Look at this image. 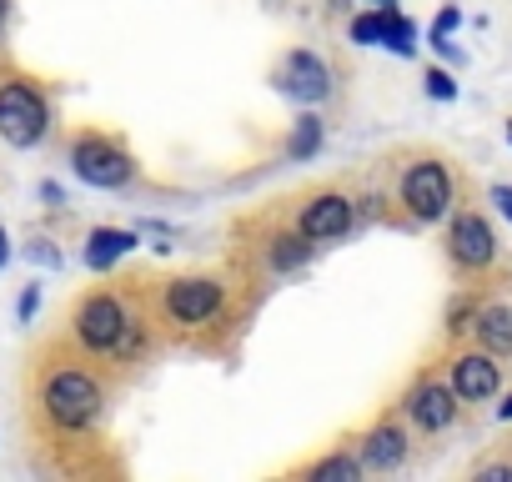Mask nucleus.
Masks as SVG:
<instances>
[{
  "mask_svg": "<svg viewBox=\"0 0 512 482\" xmlns=\"http://www.w3.org/2000/svg\"><path fill=\"white\" fill-rule=\"evenodd\" d=\"M362 472H367V462H362L357 452H332V457H322V462L307 467L312 482H357Z\"/></svg>",
  "mask_w": 512,
  "mask_h": 482,
  "instance_id": "18",
  "label": "nucleus"
},
{
  "mask_svg": "<svg viewBox=\"0 0 512 482\" xmlns=\"http://www.w3.org/2000/svg\"><path fill=\"white\" fill-rule=\"evenodd\" d=\"M322 141H327V126H322L317 106H302V116H297L292 131H287V156H292V161H312V156L322 151Z\"/></svg>",
  "mask_w": 512,
  "mask_h": 482,
  "instance_id": "16",
  "label": "nucleus"
},
{
  "mask_svg": "<svg viewBox=\"0 0 512 482\" xmlns=\"http://www.w3.org/2000/svg\"><path fill=\"white\" fill-rule=\"evenodd\" d=\"M6 21H11V0H0V31H6Z\"/></svg>",
  "mask_w": 512,
  "mask_h": 482,
  "instance_id": "27",
  "label": "nucleus"
},
{
  "mask_svg": "<svg viewBox=\"0 0 512 482\" xmlns=\"http://www.w3.org/2000/svg\"><path fill=\"white\" fill-rule=\"evenodd\" d=\"M71 171H76L86 186H96V191H121V186L136 181L131 151L116 146L111 136H96V131H86V136L71 141Z\"/></svg>",
  "mask_w": 512,
  "mask_h": 482,
  "instance_id": "4",
  "label": "nucleus"
},
{
  "mask_svg": "<svg viewBox=\"0 0 512 482\" xmlns=\"http://www.w3.org/2000/svg\"><path fill=\"white\" fill-rule=\"evenodd\" d=\"M71 327H76V342L86 352H116V357H131L136 342H141V322L126 312V302L116 292H86L71 312Z\"/></svg>",
  "mask_w": 512,
  "mask_h": 482,
  "instance_id": "1",
  "label": "nucleus"
},
{
  "mask_svg": "<svg viewBox=\"0 0 512 482\" xmlns=\"http://www.w3.org/2000/svg\"><path fill=\"white\" fill-rule=\"evenodd\" d=\"M407 452H412V442H407V427H402L397 417L377 422V427L367 432V442H362V462H367L372 472H397V467L407 462Z\"/></svg>",
  "mask_w": 512,
  "mask_h": 482,
  "instance_id": "12",
  "label": "nucleus"
},
{
  "mask_svg": "<svg viewBox=\"0 0 512 482\" xmlns=\"http://www.w3.org/2000/svg\"><path fill=\"white\" fill-rule=\"evenodd\" d=\"M392 21H397V6L392 11H382V6H372V11H362V16H352V41L357 46H387V36H392Z\"/></svg>",
  "mask_w": 512,
  "mask_h": 482,
  "instance_id": "17",
  "label": "nucleus"
},
{
  "mask_svg": "<svg viewBox=\"0 0 512 482\" xmlns=\"http://www.w3.org/2000/svg\"><path fill=\"white\" fill-rule=\"evenodd\" d=\"M372 6H382V11H392V6H397V0H372Z\"/></svg>",
  "mask_w": 512,
  "mask_h": 482,
  "instance_id": "28",
  "label": "nucleus"
},
{
  "mask_svg": "<svg viewBox=\"0 0 512 482\" xmlns=\"http://www.w3.org/2000/svg\"><path fill=\"white\" fill-rule=\"evenodd\" d=\"M457 26H462V11H457V6H447V11L432 21V36H452Z\"/></svg>",
  "mask_w": 512,
  "mask_h": 482,
  "instance_id": "21",
  "label": "nucleus"
},
{
  "mask_svg": "<svg viewBox=\"0 0 512 482\" xmlns=\"http://www.w3.org/2000/svg\"><path fill=\"white\" fill-rule=\"evenodd\" d=\"M312 252H317V241L307 231H277L267 247V262H272V272H302L312 262Z\"/></svg>",
  "mask_w": 512,
  "mask_h": 482,
  "instance_id": "15",
  "label": "nucleus"
},
{
  "mask_svg": "<svg viewBox=\"0 0 512 482\" xmlns=\"http://www.w3.org/2000/svg\"><path fill=\"white\" fill-rule=\"evenodd\" d=\"M422 86H427V96H432V101H457V81H452L447 71H437V66L422 76Z\"/></svg>",
  "mask_w": 512,
  "mask_h": 482,
  "instance_id": "20",
  "label": "nucleus"
},
{
  "mask_svg": "<svg viewBox=\"0 0 512 482\" xmlns=\"http://www.w3.org/2000/svg\"><path fill=\"white\" fill-rule=\"evenodd\" d=\"M492 201H497V211L512 221V186H492Z\"/></svg>",
  "mask_w": 512,
  "mask_h": 482,
  "instance_id": "24",
  "label": "nucleus"
},
{
  "mask_svg": "<svg viewBox=\"0 0 512 482\" xmlns=\"http://www.w3.org/2000/svg\"><path fill=\"white\" fill-rule=\"evenodd\" d=\"M457 407H462V397H457V387H452V382H442V377L417 382V387H412V397H407V417H412V427H417V432H427V437L447 432V427L457 422Z\"/></svg>",
  "mask_w": 512,
  "mask_h": 482,
  "instance_id": "9",
  "label": "nucleus"
},
{
  "mask_svg": "<svg viewBox=\"0 0 512 482\" xmlns=\"http://www.w3.org/2000/svg\"><path fill=\"white\" fill-rule=\"evenodd\" d=\"M221 302H226V292H221L216 277H171L166 292H161V307H166V317H171L176 327H201V322H211V317L221 312Z\"/></svg>",
  "mask_w": 512,
  "mask_h": 482,
  "instance_id": "6",
  "label": "nucleus"
},
{
  "mask_svg": "<svg viewBox=\"0 0 512 482\" xmlns=\"http://www.w3.org/2000/svg\"><path fill=\"white\" fill-rule=\"evenodd\" d=\"M126 252H136V231H126V226H96L91 236H86V267L91 272H111Z\"/></svg>",
  "mask_w": 512,
  "mask_h": 482,
  "instance_id": "13",
  "label": "nucleus"
},
{
  "mask_svg": "<svg viewBox=\"0 0 512 482\" xmlns=\"http://www.w3.org/2000/svg\"><path fill=\"white\" fill-rule=\"evenodd\" d=\"M101 407H106V392H101V382L86 367H56V372H46V382H41V412H46L51 427L86 432L101 417Z\"/></svg>",
  "mask_w": 512,
  "mask_h": 482,
  "instance_id": "2",
  "label": "nucleus"
},
{
  "mask_svg": "<svg viewBox=\"0 0 512 482\" xmlns=\"http://www.w3.org/2000/svg\"><path fill=\"white\" fill-rule=\"evenodd\" d=\"M402 206L412 221H442L452 211V171L442 161H412L402 171Z\"/></svg>",
  "mask_w": 512,
  "mask_h": 482,
  "instance_id": "5",
  "label": "nucleus"
},
{
  "mask_svg": "<svg viewBox=\"0 0 512 482\" xmlns=\"http://www.w3.org/2000/svg\"><path fill=\"white\" fill-rule=\"evenodd\" d=\"M472 332H477V347H487V352L507 357V352H512V307H502V302H492V307H477V317H472Z\"/></svg>",
  "mask_w": 512,
  "mask_h": 482,
  "instance_id": "14",
  "label": "nucleus"
},
{
  "mask_svg": "<svg viewBox=\"0 0 512 482\" xmlns=\"http://www.w3.org/2000/svg\"><path fill=\"white\" fill-rule=\"evenodd\" d=\"M387 51H397V56H417V26L397 11V21H392V36H387Z\"/></svg>",
  "mask_w": 512,
  "mask_h": 482,
  "instance_id": "19",
  "label": "nucleus"
},
{
  "mask_svg": "<svg viewBox=\"0 0 512 482\" xmlns=\"http://www.w3.org/2000/svg\"><path fill=\"white\" fill-rule=\"evenodd\" d=\"M277 91H282L287 101H297V106H322V101L332 96V71H327V61H322L317 51L297 46V51H287L282 66H277Z\"/></svg>",
  "mask_w": 512,
  "mask_h": 482,
  "instance_id": "7",
  "label": "nucleus"
},
{
  "mask_svg": "<svg viewBox=\"0 0 512 482\" xmlns=\"http://www.w3.org/2000/svg\"><path fill=\"white\" fill-rule=\"evenodd\" d=\"M297 231H307L312 241H337V236H347V231H352V201H347L342 191L312 196V201L302 206V216H297Z\"/></svg>",
  "mask_w": 512,
  "mask_h": 482,
  "instance_id": "11",
  "label": "nucleus"
},
{
  "mask_svg": "<svg viewBox=\"0 0 512 482\" xmlns=\"http://www.w3.org/2000/svg\"><path fill=\"white\" fill-rule=\"evenodd\" d=\"M51 131V106L41 96V86L11 76V81H0V141H11V146H41Z\"/></svg>",
  "mask_w": 512,
  "mask_h": 482,
  "instance_id": "3",
  "label": "nucleus"
},
{
  "mask_svg": "<svg viewBox=\"0 0 512 482\" xmlns=\"http://www.w3.org/2000/svg\"><path fill=\"white\" fill-rule=\"evenodd\" d=\"M447 252L462 272H487L497 262V231L482 211H457L447 226Z\"/></svg>",
  "mask_w": 512,
  "mask_h": 482,
  "instance_id": "8",
  "label": "nucleus"
},
{
  "mask_svg": "<svg viewBox=\"0 0 512 482\" xmlns=\"http://www.w3.org/2000/svg\"><path fill=\"white\" fill-rule=\"evenodd\" d=\"M497 417H502V422H512V392H507V402L497 407Z\"/></svg>",
  "mask_w": 512,
  "mask_h": 482,
  "instance_id": "26",
  "label": "nucleus"
},
{
  "mask_svg": "<svg viewBox=\"0 0 512 482\" xmlns=\"http://www.w3.org/2000/svg\"><path fill=\"white\" fill-rule=\"evenodd\" d=\"M11 262V236H6V226H0V267Z\"/></svg>",
  "mask_w": 512,
  "mask_h": 482,
  "instance_id": "25",
  "label": "nucleus"
},
{
  "mask_svg": "<svg viewBox=\"0 0 512 482\" xmlns=\"http://www.w3.org/2000/svg\"><path fill=\"white\" fill-rule=\"evenodd\" d=\"M477 477H502V482H512V467H507V462H482Z\"/></svg>",
  "mask_w": 512,
  "mask_h": 482,
  "instance_id": "23",
  "label": "nucleus"
},
{
  "mask_svg": "<svg viewBox=\"0 0 512 482\" xmlns=\"http://www.w3.org/2000/svg\"><path fill=\"white\" fill-rule=\"evenodd\" d=\"M507 141H512V121H507Z\"/></svg>",
  "mask_w": 512,
  "mask_h": 482,
  "instance_id": "29",
  "label": "nucleus"
},
{
  "mask_svg": "<svg viewBox=\"0 0 512 482\" xmlns=\"http://www.w3.org/2000/svg\"><path fill=\"white\" fill-rule=\"evenodd\" d=\"M447 382L457 387V397H462V402H492V397L502 392L497 352L477 347V352H462V357H452V377H447Z\"/></svg>",
  "mask_w": 512,
  "mask_h": 482,
  "instance_id": "10",
  "label": "nucleus"
},
{
  "mask_svg": "<svg viewBox=\"0 0 512 482\" xmlns=\"http://www.w3.org/2000/svg\"><path fill=\"white\" fill-rule=\"evenodd\" d=\"M36 307H41V287H26V292H21V307H16V317H21V322H31V317H36Z\"/></svg>",
  "mask_w": 512,
  "mask_h": 482,
  "instance_id": "22",
  "label": "nucleus"
}]
</instances>
